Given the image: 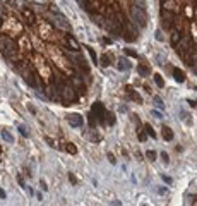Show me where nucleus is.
Listing matches in <instances>:
<instances>
[{
  "mask_svg": "<svg viewBox=\"0 0 197 206\" xmlns=\"http://www.w3.org/2000/svg\"><path fill=\"white\" fill-rule=\"evenodd\" d=\"M195 91H197V88H195Z\"/></svg>",
  "mask_w": 197,
  "mask_h": 206,
  "instance_id": "680f3d73",
  "label": "nucleus"
},
{
  "mask_svg": "<svg viewBox=\"0 0 197 206\" xmlns=\"http://www.w3.org/2000/svg\"><path fill=\"white\" fill-rule=\"evenodd\" d=\"M173 77H175L177 83H184V81H185L184 72H182V70H180L178 67H173Z\"/></svg>",
  "mask_w": 197,
  "mask_h": 206,
  "instance_id": "393cba45",
  "label": "nucleus"
},
{
  "mask_svg": "<svg viewBox=\"0 0 197 206\" xmlns=\"http://www.w3.org/2000/svg\"><path fill=\"white\" fill-rule=\"evenodd\" d=\"M17 182H19V185H21V187H26V185H24V180H22L21 175H17Z\"/></svg>",
  "mask_w": 197,
  "mask_h": 206,
  "instance_id": "49530a36",
  "label": "nucleus"
},
{
  "mask_svg": "<svg viewBox=\"0 0 197 206\" xmlns=\"http://www.w3.org/2000/svg\"><path fill=\"white\" fill-rule=\"evenodd\" d=\"M161 21H163V26L166 28V29H171V28H173V22H175V19H173V12H171V10L163 9L161 10Z\"/></svg>",
  "mask_w": 197,
  "mask_h": 206,
  "instance_id": "4468645a",
  "label": "nucleus"
},
{
  "mask_svg": "<svg viewBox=\"0 0 197 206\" xmlns=\"http://www.w3.org/2000/svg\"><path fill=\"white\" fill-rule=\"evenodd\" d=\"M91 17H93V21H94V24H96V26H100V28H105L106 17H105V16H103L101 12H93V14H91Z\"/></svg>",
  "mask_w": 197,
  "mask_h": 206,
  "instance_id": "a211bd4d",
  "label": "nucleus"
},
{
  "mask_svg": "<svg viewBox=\"0 0 197 206\" xmlns=\"http://www.w3.org/2000/svg\"><path fill=\"white\" fill-rule=\"evenodd\" d=\"M39 185H41V189H43V191H46V189H48V185H46V182H45V180H39Z\"/></svg>",
  "mask_w": 197,
  "mask_h": 206,
  "instance_id": "c03bdc74",
  "label": "nucleus"
},
{
  "mask_svg": "<svg viewBox=\"0 0 197 206\" xmlns=\"http://www.w3.org/2000/svg\"><path fill=\"white\" fill-rule=\"evenodd\" d=\"M19 132H21V134H22L24 137H27V136H29V132H27V129L24 127V125H19Z\"/></svg>",
  "mask_w": 197,
  "mask_h": 206,
  "instance_id": "e433bc0d",
  "label": "nucleus"
},
{
  "mask_svg": "<svg viewBox=\"0 0 197 206\" xmlns=\"http://www.w3.org/2000/svg\"><path fill=\"white\" fill-rule=\"evenodd\" d=\"M84 9L89 10V12H105L106 5H105V0H86L84 2Z\"/></svg>",
  "mask_w": 197,
  "mask_h": 206,
  "instance_id": "9d476101",
  "label": "nucleus"
},
{
  "mask_svg": "<svg viewBox=\"0 0 197 206\" xmlns=\"http://www.w3.org/2000/svg\"><path fill=\"white\" fill-rule=\"evenodd\" d=\"M58 88H55L52 83L46 84V88H45V96L50 98V100H58V95H57Z\"/></svg>",
  "mask_w": 197,
  "mask_h": 206,
  "instance_id": "f3484780",
  "label": "nucleus"
},
{
  "mask_svg": "<svg viewBox=\"0 0 197 206\" xmlns=\"http://www.w3.org/2000/svg\"><path fill=\"white\" fill-rule=\"evenodd\" d=\"M146 156H148L151 162H154V160H156V151H151V149H149V151H146Z\"/></svg>",
  "mask_w": 197,
  "mask_h": 206,
  "instance_id": "c9c22d12",
  "label": "nucleus"
},
{
  "mask_svg": "<svg viewBox=\"0 0 197 206\" xmlns=\"http://www.w3.org/2000/svg\"><path fill=\"white\" fill-rule=\"evenodd\" d=\"M130 62L127 60V58H118V62H117V69L118 70H129L130 69Z\"/></svg>",
  "mask_w": 197,
  "mask_h": 206,
  "instance_id": "412c9836",
  "label": "nucleus"
},
{
  "mask_svg": "<svg viewBox=\"0 0 197 206\" xmlns=\"http://www.w3.org/2000/svg\"><path fill=\"white\" fill-rule=\"evenodd\" d=\"M188 43H190V38H182L180 39V43L177 45V52H178V55L182 58H184V60H187L188 58V53H190V50L192 48H188Z\"/></svg>",
  "mask_w": 197,
  "mask_h": 206,
  "instance_id": "9b49d317",
  "label": "nucleus"
},
{
  "mask_svg": "<svg viewBox=\"0 0 197 206\" xmlns=\"http://www.w3.org/2000/svg\"><path fill=\"white\" fill-rule=\"evenodd\" d=\"M65 43L69 45V48L75 50V52L79 50V43H77V39H75L72 35H65Z\"/></svg>",
  "mask_w": 197,
  "mask_h": 206,
  "instance_id": "aec40b11",
  "label": "nucleus"
},
{
  "mask_svg": "<svg viewBox=\"0 0 197 206\" xmlns=\"http://www.w3.org/2000/svg\"><path fill=\"white\" fill-rule=\"evenodd\" d=\"M52 26H53V24H52V22H48V21H38L36 29H38V35H39V38L43 39V41H53V39L57 38Z\"/></svg>",
  "mask_w": 197,
  "mask_h": 206,
  "instance_id": "20e7f679",
  "label": "nucleus"
},
{
  "mask_svg": "<svg viewBox=\"0 0 197 206\" xmlns=\"http://www.w3.org/2000/svg\"><path fill=\"white\" fill-rule=\"evenodd\" d=\"M161 5H163V9H166V10H177V4H175V0H161Z\"/></svg>",
  "mask_w": 197,
  "mask_h": 206,
  "instance_id": "5701e85b",
  "label": "nucleus"
},
{
  "mask_svg": "<svg viewBox=\"0 0 197 206\" xmlns=\"http://www.w3.org/2000/svg\"><path fill=\"white\" fill-rule=\"evenodd\" d=\"M195 4H197V0H195Z\"/></svg>",
  "mask_w": 197,
  "mask_h": 206,
  "instance_id": "052dcab7",
  "label": "nucleus"
},
{
  "mask_svg": "<svg viewBox=\"0 0 197 206\" xmlns=\"http://www.w3.org/2000/svg\"><path fill=\"white\" fill-rule=\"evenodd\" d=\"M91 112L96 115V117H100L101 122H105V108H103V105H101L100 101H96V103L91 107Z\"/></svg>",
  "mask_w": 197,
  "mask_h": 206,
  "instance_id": "dca6fc26",
  "label": "nucleus"
},
{
  "mask_svg": "<svg viewBox=\"0 0 197 206\" xmlns=\"http://www.w3.org/2000/svg\"><path fill=\"white\" fill-rule=\"evenodd\" d=\"M16 5H17L19 9H24V7H26V4H24V0H16Z\"/></svg>",
  "mask_w": 197,
  "mask_h": 206,
  "instance_id": "79ce46f5",
  "label": "nucleus"
},
{
  "mask_svg": "<svg viewBox=\"0 0 197 206\" xmlns=\"http://www.w3.org/2000/svg\"><path fill=\"white\" fill-rule=\"evenodd\" d=\"M110 2H115V0H110Z\"/></svg>",
  "mask_w": 197,
  "mask_h": 206,
  "instance_id": "bf43d9fd",
  "label": "nucleus"
},
{
  "mask_svg": "<svg viewBox=\"0 0 197 206\" xmlns=\"http://www.w3.org/2000/svg\"><path fill=\"white\" fill-rule=\"evenodd\" d=\"M69 180H70V184H77V179H75V175L74 174H69Z\"/></svg>",
  "mask_w": 197,
  "mask_h": 206,
  "instance_id": "a19ab883",
  "label": "nucleus"
},
{
  "mask_svg": "<svg viewBox=\"0 0 197 206\" xmlns=\"http://www.w3.org/2000/svg\"><path fill=\"white\" fill-rule=\"evenodd\" d=\"M127 89H129V95H130V96H132V98H134V100H136V101H137V103H140V101H142V98H140V96H139V95H137V93H136V91H134V89H132V88H127Z\"/></svg>",
  "mask_w": 197,
  "mask_h": 206,
  "instance_id": "cd10ccee",
  "label": "nucleus"
},
{
  "mask_svg": "<svg viewBox=\"0 0 197 206\" xmlns=\"http://www.w3.org/2000/svg\"><path fill=\"white\" fill-rule=\"evenodd\" d=\"M48 19H50V22H52L53 26L58 28V29L70 31V24H69V21L65 19V16H64V14H60V12H50Z\"/></svg>",
  "mask_w": 197,
  "mask_h": 206,
  "instance_id": "0eeeda50",
  "label": "nucleus"
},
{
  "mask_svg": "<svg viewBox=\"0 0 197 206\" xmlns=\"http://www.w3.org/2000/svg\"><path fill=\"white\" fill-rule=\"evenodd\" d=\"M12 39H14V38H10V36L4 35V33H0V50H2V53H4L5 57H9L10 53L17 48Z\"/></svg>",
  "mask_w": 197,
  "mask_h": 206,
  "instance_id": "6e6552de",
  "label": "nucleus"
},
{
  "mask_svg": "<svg viewBox=\"0 0 197 206\" xmlns=\"http://www.w3.org/2000/svg\"><path fill=\"white\" fill-rule=\"evenodd\" d=\"M154 81H156V84L159 86V88H163V86H165V81H163V77L159 74H154Z\"/></svg>",
  "mask_w": 197,
  "mask_h": 206,
  "instance_id": "2f4dec72",
  "label": "nucleus"
},
{
  "mask_svg": "<svg viewBox=\"0 0 197 206\" xmlns=\"http://www.w3.org/2000/svg\"><path fill=\"white\" fill-rule=\"evenodd\" d=\"M70 79H72V86H74V88H79V89H84V84H82V79H81V76H79V74H72V76H70Z\"/></svg>",
  "mask_w": 197,
  "mask_h": 206,
  "instance_id": "4be33fe9",
  "label": "nucleus"
},
{
  "mask_svg": "<svg viewBox=\"0 0 197 206\" xmlns=\"http://www.w3.org/2000/svg\"><path fill=\"white\" fill-rule=\"evenodd\" d=\"M137 70H139L140 76H148L149 74V67L148 66H139V67H137Z\"/></svg>",
  "mask_w": 197,
  "mask_h": 206,
  "instance_id": "c85d7f7f",
  "label": "nucleus"
},
{
  "mask_svg": "<svg viewBox=\"0 0 197 206\" xmlns=\"http://www.w3.org/2000/svg\"><path fill=\"white\" fill-rule=\"evenodd\" d=\"M31 66L35 67L36 74L39 76V79H41V81H43L45 84H50V83L53 81L52 67H50V64L46 62V58H45L43 55L36 53L35 57H33V60H31Z\"/></svg>",
  "mask_w": 197,
  "mask_h": 206,
  "instance_id": "f03ea898",
  "label": "nucleus"
},
{
  "mask_svg": "<svg viewBox=\"0 0 197 206\" xmlns=\"http://www.w3.org/2000/svg\"><path fill=\"white\" fill-rule=\"evenodd\" d=\"M130 16H132V21L136 22L139 28H146V24H148L146 9H140V7H137V5H132L130 7Z\"/></svg>",
  "mask_w": 197,
  "mask_h": 206,
  "instance_id": "423d86ee",
  "label": "nucleus"
},
{
  "mask_svg": "<svg viewBox=\"0 0 197 206\" xmlns=\"http://www.w3.org/2000/svg\"><path fill=\"white\" fill-rule=\"evenodd\" d=\"M120 17H122V22H123V38H125V41H136L137 33L134 29V26H132V22L123 16L122 10H120Z\"/></svg>",
  "mask_w": 197,
  "mask_h": 206,
  "instance_id": "1a4fd4ad",
  "label": "nucleus"
},
{
  "mask_svg": "<svg viewBox=\"0 0 197 206\" xmlns=\"http://www.w3.org/2000/svg\"><path fill=\"white\" fill-rule=\"evenodd\" d=\"M184 38V36H182V31H178V29H175V28H173V29H171V36H170V41H171V45H173V47H177V45L180 43V39Z\"/></svg>",
  "mask_w": 197,
  "mask_h": 206,
  "instance_id": "6ab92c4d",
  "label": "nucleus"
},
{
  "mask_svg": "<svg viewBox=\"0 0 197 206\" xmlns=\"http://www.w3.org/2000/svg\"><path fill=\"white\" fill-rule=\"evenodd\" d=\"M100 66L101 67H108L110 66V58L106 57V55H103V57L100 58Z\"/></svg>",
  "mask_w": 197,
  "mask_h": 206,
  "instance_id": "7c9ffc66",
  "label": "nucleus"
},
{
  "mask_svg": "<svg viewBox=\"0 0 197 206\" xmlns=\"http://www.w3.org/2000/svg\"><path fill=\"white\" fill-rule=\"evenodd\" d=\"M2 160H4V158H2V148H0V162H2Z\"/></svg>",
  "mask_w": 197,
  "mask_h": 206,
  "instance_id": "4d7b16f0",
  "label": "nucleus"
},
{
  "mask_svg": "<svg viewBox=\"0 0 197 206\" xmlns=\"http://www.w3.org/2000/svg\"><path fill=\"white\" fill-rule=\"evenodd\" d=\"M4 17V9H2V7H0V19Z\"/></svg>",
  "mask_w": 197,
  "mask_h": 206,
  "instance_id": "5fc2aeb1",
  "label": "nucleus"
},
{
  "mask_svg": "<svg viewBox=\"0 0 197 206\" xmlns=\"http://www.w3.org/2000/svg\"><path fill=\"white\" fill-rule=\"evenodd\" d=\"M46 53H48V58L64 72V74H67V76L74 74V67H72V64L69 62V58L64 55V50H60L58 47H55V45H48V47H46Z\"/></svg>",
  "mask_w": 197,
  "mask_h": 206,
  "instance_id": "f257e3e1",
  "label": "nucleus"
},
{
  "mask_svg": "<svg viewBox=\"0 0 197 206\" xmlns=\"http://www.w3.org/2000/svg\"><path fill=\"white\" fill-rule=\"evenodd\" d=\"M161 179L165 180V182H166V184H171V179H170V177H168V175H163Z\"/></svg>",
  "mask_w": 197,
  "mask_h": 206,
  "instance_id": "09e8293b",
  "label": "nucleus"
},
{
  "mask_svg": "<svg viewBox=\"0 0 197 206\" xmlns=\"http://www.w3.org/2000/svg\"><path fill=\"white\" fill-rule=\"evenodd\" d=\"M161 158H163V162H165V163H168V162H170V158H168V155L165 153V151L161 153Z\"/></svg>",
  "mask_w": 197,
  "mask_h": 206,
  "instance_id": "37998d69",
  "label": "nucleus"
},
{
  "mask_svg": "<svg viewBox=\"0 0 197 206\" xmlns=\"http://www.w3.org/2000/svg\"><path fill=\"white\" fill-rule=\"evenodd\" d=\"M108 160H110V163H117V160H115V156L111 153H108Z\"/></svg>",
  "mask_w": 197,
  "mask_h": 206,
  "instance_id": "a18cd8bd",
  "label": "nucleus"
},
{
  "mask_svg": "<svg viewBox=\"0 0 197 206\" xmlns=\"http://www.w3.org/2000/svg\"><path fill=\"white\" fill-rule=\"evenodd\" d=\"M17 47H19V50H21L24 55H26V53H31V50H33L31 39L27 38L26 35H22V36H19V38H17Z\"/></svg>",
  "mask_w": 197,
  "mask_h": 206,
  "instance_id": "ddd939ff",
  "label": "nucleus"
},
{
  "mask_svg": "<svg viewBox=\"0 0 197 206\" xmlns=\"http://www.w3.org/2000/svg\"><path fill=\"white\" fill-rule=\"evenodd\" d=\"M58 91H60V100L62 101H67L64 105H70L74 103L77 95H75V88L72 84H58Z\"/></svg>",
  "mask_w": 197,
  "mask_h": 206,
  "instance_id": "39448f33",
  "label": "nucleus"
},
{
  "mask_svg": "<svg viewBox=\"0 0 197 206\" xmlns=\"http://www.w3.org/2000/svg\"><path fill=\"white\" fill-rule=\"evenodd\" d=\"M0 33L10 36V38H19L24 35V28L22 22L14 16H4L2 17V26H0Z\"/></svg>",
  "mask_w": 197,
  "mask_h": 206,
  "instance_id": "7ed1b4c3",
  "label": "nucleus"
},
{
  "mask_svg": "<svg viewBox=\"0 0 197 206\" xmlns=\"http://www.w3.org/2000/svg\"><path fill=\"white\" fill-rule=\"evenodd\" d=\"M144 131H148V134H149L151 137H156V132L153 131V127H151L149 124H146V125H144Z\"/></svg>",
  "mask_w": 197,
  "mask_h": 206,
  "instance_id": "72a5a7b5",
  "label": "nucleus"
},
{
  "mask_svg": "<svg viewBox=\"0 0 197 206\" xmlns=\"http://www.w3.org/2000/svg\"><path fill=\"white\" fill-rule=\"evenodd\" d=\"M21 16H22V21L26 22V24H29V26H33L38 19H36V12L33 9H29V7H24V9H21Z\"/></svg>",
  "mask_w": 197,
  "mask_h": 206,
  "instance_id": "f8f14e48",
  "label": "nucleus"
},
{
  "mask_svg": "<svg viewBox=\"0 0 197 206\" xmlns=\"http://www.w3.org/2000/svg\"><path fill=\"white\" fill-rule=\"evenodd\" d=\"M65 149H67V153H70V155H77V148H75V144H72V143H67Z\"/></svg>",
  "mask_w": 197,
  "mask_h": 206,
  "instance_id": "bb28decb",
  "label": "nucleus"
},
{
  "mask_svg": "<svg viewBox=\"0 0 197 206\" xmlns=\"http://www.w3.org/2000/svg\"><path fill=\"white\" fill-rule=\"evenodd\" d=\"M151 115H153V117H156V118H163V114H161V112H158V110H153V112H151Z\"/></svg>",
  "mask_w": 197,
  "mask_h": 206,
  "instance_id": "ea45409f",
  "label": "nucleus"
},
{
  "mask_svg": "<svg viewBox=\"0 0 197 206\" xmlns=\"http://www.w3.org/2000/svg\"><path fill=\"white\" fill-rule=\"evenodd\" d=\"M0 197H2V199H5V191H4V189H0Z\"/></svg>",
  "mask_w": 197,
  "mask_h": 206,
  "instance_id": "603ef678",
  "label": "nucleus"
},
{
  "mask_svg": "<svg viewBox=\"0 0 197 206\" xmlns=\"http://www.w3.org/2000/svg\"><path fill=\"white\" fill-rule=\"evenodd\" d=\"M88 48V53H89V57H91V60L94 62V64H98V57H96V53H94V50L89 48V47H86Z\"/></svg>",
  "mask_w": 197,
  "mask_h": 206,
  "instance_id": "c756f323",
  "label": "nucleus"
},
{
  "mask_svg": "<svg viewBox=\"0 0 197 206\" xmlns=\"http://www.w3.org/2000/svg\"><path fill=\"white\" fill-rule=\"evenodd\" d=\"M2 139L7 141V143H14V136L9 131H2Z\"/></svg>",
  "mask_w": 197,
  "mask_h": 206,
  "instance_id": "a878e982",
  "label": "nucleus"
},
{
  "mask_svg": "<svg viewBox=\"0 0 197 206\" xmlns=\"http://www.w3.org/2000/svg\"><path fill=\"white\" fill-rule=\"evenodd\" d=\"M0 2H7V0H0Z\"/></svg>",
  "mask_w": 197,
  "mask_h": 206,
  "instance_id": "13d9d810",
  "label": "nucleus"
},
{
  "mask_svg": "<svg viewBox=\"0 0 197 206\" xmlns=\"http://www.w3.org/2000/svg\"><path fill=\"white\" fill-rule=\"evenodd\" d=\"M132 4L140 7V9H146V0H132Z\"/></svg>",
  "mask_w": 197,
  "mask_h": 206,
  "instance_id": "f704fd0d",
  "label": "nucleus"
},
{
  "mask_svg": "<svg viewBox=\"0 0 197 206\" xmlns=\"http://www.w3.org/2000/svg\"><path fill=\"white\" fill-rule=\"evenodd\" d=\"M154 105H156L158 108H161V110L165 108V103H163V100L159 96H154Z\"/></svg>",
  "mask_w": 197,
  "mask_h": 206,
  "instance_id": "473e14b6",
  "label": "nucleus"
},
{
  "mask_svg": "<svg viewBox=\"0 0 197 206\" xmlns=\"http://www.w3.org/2000/svg\"><path fill=\"white\" fill-rule=\"evenodd\" d=\"M125 53H127L129 57H134V58H136V57H137V53H136V52H134V50H130V48H125Z\"/></svg>",
  "mask_w": 197,
  "mask_h": 206,
  "instance_id": "58836bf2",
  "label": "nucleus"
},
{
  "mask_svg": "<svg viewBox=\"0 0 197 206\" xmlns=\"http://www.w3.org/2000/svg\"><path fill=\"white\" fill-rule=\"evenodd\" d=\"M46 143H48V144L52 146V148L58 149V144H57V143H55V141H53V139H50V137H46Z\"/></svg>",
  "mask_w": 197,
  "mask_h": 206,
  "instance_id": "4c0bfd02",
  "label": "nucleus"
},
{
  "mask_svg": "<svg viewBox=\"0 0 197 206\" xmlns=\"http://www.w3.org/2000/svg\"><path fill=\"white\" fill-rule=\"evenodd\" d=\"M156 39H159V41H163V35H161V33H159V31H158V33H156Z\"/></svg>",
  "mask_w": 197,
  "mask_h": 206,
  "instance_id": "8fccbe9b",
  "label": "nucleus"
},
{
  "mask_svg": "<svg viewBox=\"0 0 197 206\" xmlns=\"http://www.w3.org/2000/svg\"><path fill=\"white\" fill-rule=\"evenodd\" d=\"M108 124H115V117L111 114H108Z\"/></svg>",
  "mask_w": 197,
  "mask_h": 206,
  "instance_id": "de8ad7c7",
  "label": "nucleus"
},
{
  "mask_svg": "<svg viewBox=\"0 0 197 206\" xmlns=\"http://www.w3.org/2000/svg\"><path fill=\"white\" fill-rule=\"evenodd\" d=\"M187 103H190V105H192V107H197V101H195V100H188Z\"/></svg>",
  "mask_w": 197,
  "mask_h": 206,
  "instance_id": "3c124183",
  "label": "nucleus"
},
{
  "mask_svg": "<svg viewBox=\"0 0 197 206\" xmlns=\"http://www.w3.org/2000/svg\"><path fill=\"white\" fill-rule=\"evenodd\" d=\"M139 139H140V141H144V139H146V136H144V132H139Z\"/></svg>",
  "mask_w": 197,
  "mask_h": 206,
  "instance_id": "864d4df0",
  "label": "nucleus"
},
{
  "mask_svg": "<svg viewBox=\"0 0 197 206\" xmlns=\"http://www.w3.org/2000/svg\"><path fill=\"white\" fill-rule=\"evenodd\" d=\"M77 2H79L81 5H84V2H86V0H77Z\"/></svg>",
  "mask_w": 197,
  "mask_h": 206,
  "instance_id": "6e6d98bb",
  "label": "nucleus"
},
{
  "mask_svg": "<svg viewBox=\"0 0 197 206\" xmlns=\"http://www.w3.org/2000/svg\"><path fill=\"white\" fill-rule=\"evenodd\" d=\"M161 136H163V139H165V141H173V131L165 125V127L161 129Z\"/></svg>",
  "mask_w": 197,
  "mask_h": 206,
  "instance_id": "b1692460",
  "label": "nucleus"
},
{
  "mask_svg": "<svg viewBox=\"0 0 197 206\" xmlns=\"http://www.w3.org/2000/svg\"><path fill=\"white\" fill-rule=\"evenodd\" d=\"M67 122L72 125V127H81L84 124V120H82V115H79V114H70L69 117H67Z\"/></svg>",
  "mask_w": 197,
  "mask_h": 206,
  "instance_id": "2eb2a0df",
  "label": "nucleus"
}]
</instances>
